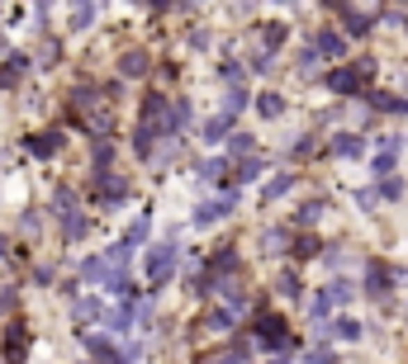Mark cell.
I'll return each mask as SVG.
<instances>
[{
	"mask_svg": "<svg viewBox=\"0 0 408 364\" xmlns=\"http://www.w3.org/2000/svg\"><path fill=\"white\" fill-rule=\"evenodd\" d=\"M366 152V137H356V132H337L332 137V156H361Z\"/></svg>",
	"mask_w": 408,
	"mask_h": 364,
	"instance_id": "ac0fdd59",
	"label": "cell"
},
{
	"mask_svg": "<svg viewBox=\"0 0 408 364\" xmlns=\"http://www.w3.org/2000/svg\"><path fill=\"white\" fill-rule=\"evenodd\" d=\"M375 189H380V199H399V194H404V180H394V175H389V180H380Z\"/></svg>",
	"mask_w": 408,
	"mask_h": 364,
	"instance_id": "74e56055",
	"label": "cell"
},
{
	"mask_svg": "<svg viewBox=\"0 0 408 364\" xmlns=\"http://www.w3.org/2000/svg\"><path fill=\"white\" fill-rule=\"evenodd\" d=\"M290 156H295V161H304V156H313V137H300V142L290 147Z\"/></svg>",
	"mask_w": 408,
	"mask_h": 364,
	"instance_id": "ee69618b",
	"label": "cell"
},
{
	"mask_svg": "<svg viewBox=\"0 0 408 364\" xmlns=\"http://www.w3.org/2000/svg\"><path fill=\"white\" fill-rule=\"evenodd\" d=\"M290 189H295V175H275V180L261 189V199H266V204H275V199H280V194H290Z\"/></svg>",
	"mask_w": 408,
	"mask_h": 364,
	"instance_id": "484cf974",
	"label": "cell"
},
{
	"mask_svg": "<svg viewBox=\"0 0 408 364\" xmlns=\"http://www.w3.org/2000/svg\"><path fill=\"white\" fill-rule=\"evenodd\" d=\"M95 15H100L95 5H76V10H72V28H90L95 24Z\"/></svg>",
	"mask_w": 408,
	"mask_h": 364,
	"instance_id": "d6a6232c",
	"label": "cell"
},
{
	"mask_svg": "<svg viewBox=\"0 0 408 364\" xmlns=\"http://www.w3.org/2000/svg\"><path fill=\"white\" fill-rule=\"evenodd\" d=\"M261 166H266L261 156H252V161H243V166H238V175H233V184H252L256 175H261Z\"/></svg>",
	"mask_w": 408,
	"mask_h": 364,
	"instance_id": "4316f807",
	"label": "cell"
},
{
	"mask_svg": "<svg viewBox=\"0 0 408 364\" xmlns=\"http://www.w3.org/2000/svg\"><path fill=\"white\" fill-rule=\"evenodd\" d=\"M133 322H138V308H133V298H129V303H119V308L109 312V327H114V331H129Z\"/></svg>",
	"mask_w": 408,
	"mask_h": 364,
	"instance_id": "7402d4cb",
	"label": "cell"
},
{
	"mask_svg": "<svg viewBox=\"0 0 408 364\" xmlns=\"http://www.w3.org/2000/svg\"><path fill=\"white\" fill-rule=\"evenodd\" d=\"M147 232H152V213H138V218H133V227L119 236V251H124V256H133L138 246L147 241Z\"/></svg>",
	"mask_w": 408,
	"mask_h": 364,
	"instance_id": "8992f818",
	"label": "cell"
},
{
	"mask_svg": "<svg viewBox=\"0 0 408 364\" xmlns=\"http://www.w3.org/2000/svg\"><path fill=\"white\" fill-rule=\"evenodd\" d=\"M109 275H114L109 256H85L81 260V279H85V284H109Z\"/></svg>",
	"mask_w": 408,
	"mask_h": 364,
	"instance_id": "8fae6325",
	"label": "cell"
},
{
	"mask_svg": "<svg viewBox=\"0 0 408 364\" xmlns=\"http://www.w3.org/2000/svg\"><path fill=\"white\" fill-rule=\"evenodd\" d=\"M256 109H261V119H280V114H285V100H280V90H266V95H256Z\"/></svg>",
	"mask_w": 408,
	"mask_h": 364,
	"instance_id": "603a6c76",
	"label": "cell"
},
{
	"mask_svg": "<svg viewBox=\"0 0 408 364\" xmlns=\"http://www.w3.org/2000/svg\"><path fill=\"white\" fill-rule=\"evenodd\" d=\"M204 327H209V331H228V327H233V312H228V308H214L209 317H204Z\"/></svg>",
	"mask_w": 408,
	"mask_h": 364,
	"instance_id": "1f68e13d",
	"label": "cell"
},
{
	"mask_svg": "<svg viewBox=\"0 0 408 364\" xmlns=\"http://www.w3.org/2000/svg\"><path fill=\"white\" fill-rule=\"evenodd\" d=\"M318 213H323V204H304V208H300V227H309V223H318Z\"/></svg>",
	"mask_w": 408,
	"mask_h": 364,
	"instance_id": "7bdbcfd3",
	"label": "cell"
},
{
	"mask_svg": "<svg viewBox=\"0 0 408 364\" xmlns=\"http://www.w3.org/2000/svg\"><path fill=\"white\" fill-rule=\"evenodd\" d=\"M157 137H166V132H162V128H152V123H138V128H133V152L147 161V156L157 152Z\"/></svg>",
	"mask_w": 408,
	"mask_h": 364,
	"instance_id": "5bb4252c",
	"label": "cell"
},
{
	"mask_svg": "<svg viewBox=\"0 0 408 364\" xmlns=\"http://www.w3.org/2000/svg\"><path fill=\"white\" fill-rule=\"evenodd\" d=\"M261 246H266V251H271V256H280V251H275V246H285V232H266V236H261Z\"/></svg>",
	"mask_w": 408,
	"mask_h": 364,
	"instance_id": "7dc6e473",
	"label": "cell"
},
{
	"mask_svg": "<svg viewBox=\"0 0 408 364\" xmlns=\"http://www.w3.org/2000/svg\"><path fill=\"white\" fill-rule=\"evenodd\" d=\"M119 76H147V52H124L119 57Z\"/></svg>",
	"mask_w": 408,
	"mask_h": 364,
	"instance_id": "d6986e66",
	"label": "cell"
},
{
	"mask_svg": "<svg viewBox=\"0 0 408 364\" xmlns=\"http://www.w3.org/2000/svg\"><path fill=\"white\" fill-rule=\"evenodd\" d=\"M109 156H114V147H109L105 137H95V166H100V171L109 166Z\"/></svg>",
	"mask_w": 408,
	"mask_h": 364,
	"instance_id": "ab89813d",
	"label": "cell"
},
{
	"mask_svg": "<svg viewBox=\"0 0 408 364\" xmlns=\"http://www.w3.org/2000/svg\"><path fill=\"white\" fill-rule=\"evenodd\" d=\"M233 204H238V189H228V194H218V199H204V204L195 208V227H209V223H218L223 213H233Z\"/></svg>",
	"mask_w": 408,
	"mask_h": 364,
	"instance_id": "3957f363",
	"label": "cell"
},
{
	"mask_svg": "<svg viewBox=\"0 0 408 364\" xmlns=\"http://www.w3.org/2000/svg\"><path fill=\"white\" fill-rule=\"evenodd\" d=\"M223 171H228V161H223V156H214V161H204V166H199V180L214 184V180H223Z\"/></svg>",
	"mask_w": 408,
	"mask_h": 364,
	"instance_id": "f1b7e54d",
	"label": "cell"
},
{
	"mask_svg": "<svg viewBox=\"0 0 408 364\" xmlns=\"http://www.w3.org/2000/svg\"><path fill=\"white\" fill-rule=\"evenodd\" d=\"M24 350H28V327L15 322V327H10V340H5V355H10L15 364H24Z\"/></svg>",
	"mask_w": 408,
	"mask_h": 364,
	"instance_id": "2e32d148",
	"label": "cell"
},
{
	"mask_svg": "<svg viewBox=\"0 0 408 364\" xmlns=\"http://www.w3.org/2000/svg\"><path fill=\"white\" fill-rule=\"evenodd\" d=\"M247 104H252V95H247V85H238V90H233V95H228V109H233V114H238V109H247Z\"/></svg>",
	"mask_w": 408,
	"mask_h": 364,
	"instance_id": "60d3db41",
	"label": "cell"
},
{
	"mask_svg": "<svg viewBox=\"0 0 408 364\" xmlns=\"http://www.w3.org/2000/svg\"><path fill=\"white\" fill-rule=\"evenodd\" d=\"M223 288H228V312H238V308H247V288L238 284V279H228V284H223Z\"/></svg>",
	"mask_w": 408,
	"mask_h": 364,
	"instance_id": "836d02e7",
	"label": "cell"
},
{
	"mask_svg": "<svg viewBox=\"0 0 408 364\" xmlns=\"http://www.w3.org/2000/svg\"><path fill=\"white\" fill-rule=\"evenodd\" d=\"M380 204V189H361V194H356V208H375Z\"/></svg>",
	"mask_w": 408,
	"mask_h": 364,
	"instance_id": "f6af8a7d",
	"label": "cell"
},
{
	"mask_svg": "<svg viewBox=\"0 0 408 364\" xmlns=\"http://www.w3.org/2000/svg\"><path fill=\"white\" fill-rule=\"evenodd\" d=\"M285 33H290L285 24H266V33H261V38H266V52H275V48H280V43H285Z\"/></svg>",
	"mask_w": 408,
	"mask_h": 364,
	"instance_id": "d590c367",
	"label": "cell"
},
{
	"mask_svg": "<svg viewBox=\"0 0 408 364\" xmlns=\"http://www.w3.org/2000/svg\"><path fill=\"white\" fill-rule=\"evenodd\" d=\"M271 67H275V57H271V52H256V62H252V71H271Z\"/></svg>",
	"mask_w": 408,
	"mask_h": 364,
	"instance_id": "c3c4849f",
	"label": "cell"
},
{
	"mask_svg": "<svg viewBox=\"0 0 408 364\" xmlns=\"http://www.w3.org/2000/svg\"><path fill=\"white\" fill-rule=\"evenodd\" d=\"M337 15H342V24H347V33H352V38L370 33V19H375V10H342V5H337Z\"/></svg>",
	"mask_w": 408,
	"mask_h": 364,
	"instance_id": "9a60e30c",
	"label": "cell"
},
{
	"mask_svg": "<svg viewBox=\"0 0 408 364\" xmlns=\"http://www.w3.org/2000/svg\"><path fill=\"white\" fill-rule=\"evenodd\" d=\"M256 340H261V345H285V322L271 317V312H261V317H256Z\"/></svg>",
	"mask_w": 408,
	"mask_h": 364,
	"instance_id": "9c48e42d",
	"label": "cell"
},
{
	"mask_svg": "<svg viewBox=\"0 0 408 364\" xmlns=\"http://www.w3.org/2000/svg\"><path fill=\"white\" fill-rule=\"evenodd\" d=\"M81 340H85V350H90V360H95V364H129V355H124L109 336H100V331H95V336L85 331Z\"/></svg>",
	"mask_w": 408,
	"mask_h": 364,
	"instance_id": "277c9868",
	"label": "cell"
},
{
	"mask_svg": "<svg viewBox=\"0 0 408 364\" xmlns=\"http://www.w3.org/2000/svg\"><path fill=\"white\" fill-rule=\"evenodd\" d=\"M24 71H28V57H24V52H10V57H5V67H0V85L19 80Z\"/></svg>",
	"mask_w": 408,
	"mask_h": 364,
	"instance_id": "ffe728a7",
	"label": "cell"
},
{
	"mask_svg": "<svg viewBox=\"0 0 408 364\" xmlns=\"http://www.w3.org/2000/svg\"><path fill=\"white\" fill-rule=\"evenodd\" d=\"M313 52H318V57H332V62H337V57L347 52V38H342V33H332V28H318V38H313Z\"/></svg>",
	"mask_w": 408,
	"mask_h": 364,
	"instance_id": "4fadbf2b",
	"label": "cell"
},
{
	"mask_svg": "<svg viewBox=\"0 0 408 364\" xmlns=\"http://www.w3.org/2000/svg\"><path fill=\"white\" fill-rule=\"evenodd\" d=\"M233 270H238V251H233V246H218L214 256H209V265H204V275H209V279H228V275H233Z\"/></svg>",
	"mask_w": 408,
	"mask_h": 364,
	"instance_id": "ba28073f",
	"label": "cell"
},
{
	"mask_svg": "<svg viewBox=\"0 0 408 364\" xmlns=\"http://www.w3.org/2000/svg\"><path fill=\"white\" fill-rule=\"evenodd\" d=\"M271 364H290V360H285V355H275V360H271Z\"/></svg>",
	"mask_w": 408,
	"mask_h": 364,
	"instance_id": "f907efd6",
	"label": "cell"
},
{
	"mask_svg": "<svg viewBox=\"0 0 408 364\" xmlns=\"http://www.w3.org/2000/svg\"><path fill=\"white\" fill-rule=\"evenodd\" d=\"M24 147H28L33 156H53L57 147H62V132H33V137H28Z\"/></svg>",
	"mask_w": 408,
	"mask_h": 364,
	"instance_id": "e0dca14e",
	"label": "cell"
},
{
	"mask_svg": "<svg viewBox=\"0 0 408 364\" xmlns=\"http://www.w3.org/2000/svg\"><path fill=\"white\" fill-rule=\"evenodd\" d=\"M85 227H90V223H85V213H76V218H67V223H62V236H67V241H81Z\"/></svg>",
	"mask_w": 408,
	"mask_h": 364,
	"instance_id": "f546056e",
	"label": "cell"
},
{
	"mask_svg": "<svg viewBox=\"0 0 408 364\" xmlns=\"http://www.w3.org/2000/svg\"><path fill=\"white\" fill-rule=\"evenodd\" d=\"M280 293H285V298H295V293H300V279H295V275H280Z\"/></svg>",
	"mask_w": 408,
	"mask_h": 364,
	"instance_id": "bcb514c9",
	"label": "cell"
},
{
	"mask_svg": "<svg viewBox=\"0 0 408 364\" xmlns=\"http://www.w3.org/2000/svg\"><path fill=\"white\" fill-rule=\"evenodd\" d=\"M53 213L67 223V218H76L81 213V199H76V189H67V184H57L53 189Z\"/></svg>",
	"mask_w": 408,
	"mask_h": 364,
	"instance_id": "7c38bea8",
	"label": "cell"
},
{
	"mask_svg": "<svg viewBox=\"0 0 408 364\" xmlns=\"http://www.w3.org/2000/svg\"><path fill=\"white\" fill-rule=\"evenodd\" d=\"M318 251H323V246H318V236H300V241H295V256H318Z\"/></svg>",
	"mask_w": 408,
	"mask_h": 364,
	"instance_id": "8d00e7d4",
	"label": "cell"
},
{
	"mask_svg": "<svg viewBox=\"0 0 408 364\" xmlns=\"http://www.w3.org/2000/svg\"><path fill=\"white\" fill-rule=\"evenodd\" d=\"M228 147H233V156H247V161L256 156V142H252V132H233V137H228Z\"/></svg>",
	"mask_w": 408,
	"mask_h": 364,
	"instance_id": "83f0119b",
	"label": "cell"
},
{
	"mask_svg": "<svg viewBox=\"0 0 408 364\" xmlns=\"http://www.w3.org/2000/svg\"><path fill=\"white\" fill-rule=\"evenodd\" d=\"M389 284H394V270H389L384 260H366V293H370V298H384Z\"/></svg>",
	"mask_w": 408,
	"mask_h": 364,
	"instance_id": "5b68a950",
	"label": "cell"
},
{
	"mask_svg": "<svg viewBox=\"0 0 408 364\" xmlns=\"http://www.w3.org/2000/svg\"><path fill=\"white\" fill-rule=\"evenodd\" d=\"M327 90H332V95H356V90H361L356 67H337V71H327Z\"/></svg>",
	"mask_w": 408,
	"mask_h": 364,
	"instance_id": "30bf717a",
	"label": "cell"
},
{
	"mask_svg": "<svg viewBox=\"0 0 408 364\" xmlns=\"http://www.w3.org/2000/svg\"><path fill=\"white\" fill-rule=\"evenodd\" d=\"M327 293H332V303H347V298L356 293V284H352V279H332V284H327Z\"/></svg>",
	"mask_w": 408,
	"mask_h": 364,
	"instance_id": "e575fe53",
	"label": "cell"
},
{
	"mask_svg": "<svg viewBox=\"0 0 408 364\" xmlns=\"http://www.w3.org/2000/svg\"><path fill=\"white\" fill-rule=\"evenodd\" d=\"M90 199H95V204H105V208L124 204V199H129V180H124V175H109V171H95Z\"/></svg>",
	"mask_w": 408,
	"mask_h": 364,
	"instance_id": "7a4b0ae2",
	"label": "cell"
},
{
	"mask_svg": "<svg viewBox=\"0 0 408 364\" xmlns=\"http://www.w3.org/2000/svg\"><path fill=\"white\" fill-rule=\"evenodd\" d=\"M186 123H190V100H176L171 104V119H166V137H176Z\"/></svg>",
	"mask_w": 408,
	"mask_h": 364,
	"instance_id": "44dd1931",
	"label": "cell"
},
{
	"mask_svg": "<svg viewBox=\"0 0 408 364\" xmlns=\"http://www.w3.org/2000/svg\"><path fill=\"white\" fill-rule=\"evenodd\" d=\"M332 336H342V340H361V336H366V327H361L356 317H342V322H332Z\"/></svg>",
	"mask_w": 408,
	"mask_h": 364,
	"instance_id": "d4e9b609",
	"label": "cell"
},
{
	"mask_svg": "<svg viewBox=\"0 0 408 364\" xmlns=\"http://www.w3.org/2000/svg\"><path fill=\"white\" fill-rule=\"evenodd\" d=\"M76 322H105V303L100 298H81L76 303Z\"/></svg>",
	"mask_w": 408,
	"mask_h": 364,
	"instance_id": "cb8c5ba5",
	"label": "cell"
},
{
	"mask_svg": "<svg viewBox=\"0 0 408 364\" xmlns=\"http://www.w3.org/2000/svg\"><path fill=\"white\" fill-rule=\"evenodd\" d=\"M176 260H181V251H176V236H166L162 246H152V251H147V279H152V288H162L166 279H171Z\"/></svg>",
	"mask_w": 408,
	"mask_h": 364,
	"instance_id": "6da1fadb",
	"label": "cell"
},
{
	"mask_svg": "<svg viewBox=\"0 0 408 364\" xmlns=\"http://www.w3.org/2000/svg\"><path fill=\"white\" fill-rule=\"evenodd\" d=\"M233 119H238L233 109L209 114V119H204V128H199V137H204V142H223V137H233Z\"/></svg>",
	"mask_w": 408,
	"mask_h": 364,
	"instance_id": "52a82bcc",
	"label": "cell"
},
{
	"mask_svg": "<svg viewBox=\"0 0 408 364\" xmlns=\"http://www.w3.org/2000/svg\"><path fill=\"white\" fill-rule=\"evenodd\" d=\"M15 308V288H0V312H10Z\"/></svg>",
	"mask_w": 408,
	"mask_h": 364,
	"instance_id": "681fc988",
	"label": "cell"
},
{
	"mask_svg": "<svg viewBox=\"0 0 408 364\" xmlns=\"http://www.w3.org/2000/svg\"><path fill=\"white\" fill-rule=\"evenodd\" d=\"M304 364H337L332 360V350H327V345H313V350H309V360Z\"/></svg>",
	"mask_w": 408,
	"mask_h": 364,
	"instance_id": "b9f144b4",
	"label": "cell"
},
{
	"mask_svg": "<svg viewBox=\"0 0 408 364\" xmlns=\"http://www.w3.org/2000/svg\"><path fill=\"white\" fill-rule=\"evenodd\" d=\"M370 104H375V109H394V114H408V100H394V95H384V90H375V95H370Z\"/></svg>",
	"mask_w": 408,
	"mask_h": 364,
	"instance_id": "4dcf8cb0",
	"label": "cell"
},
{
	"mask_svg": "<svg viewBox=\"0 0 408 364\" xmlns=\"http://www.w3.org/2000/svg\"><path fill=\"white\" fill-rule=\"evenodd\" d=\"M394 156H399V152H380V156H375V175H380V180H389V171H394Z\"/></svg>",
	"mask_w": 408,
	"mask_h": 364,
	"instance_id": "f35d334b",
	"label": "cell"
}]
</instances>
